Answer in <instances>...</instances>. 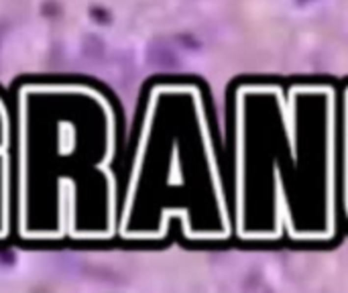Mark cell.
Segmentation results:
<instances>
[{
    "instance_id": "6da1fadb",
    "label": "cell",
    "mask_w": 348,
    "mask_h": 293,
    "mask_svg": "<svg viewBox=\"0 0 348 293\" xmlns=\"http://www.w3.org/2000/svg\"><path fill=\"white\" fill-rule=\"evenodd\" d=\"M312 83L234 92L230 206L242 246H330L342 239L338 102L305 124Z\"/></svg>"
},
{
    "instance_id": "7a4b0ae2",
    "label": "cell",
    "mask_w": 348,
    "mask_h": 293,
    "mask_svg": "<svg viewBox=\"0 0 348 293\" xmlns=\"http://www.w3.org/2000/svg\"><path fill=\"white\" fill-rule=\"evenodd\" d=\"M169 114L159 141L143 120L131 171L120 189L118 244L161 246L177 234L189 246L234 242L228 179L202 92L165 86Z\"/></svg>"
},
{
    "instance_id": "3957f363",
    "label": "cell",
    "mask_w": 348,
    "mask_h": 293,
    "mask_svg": "<svg viewBox=\"0 0 348 293\" xmlns=\"http://www.w3.org/2000/svg\"><path fill=\"white\" fill-rule=\"evenodd\" d=\"M340 212L344 230H348V151L344 149H340Z\"/></svg>"
}]
</instances>
